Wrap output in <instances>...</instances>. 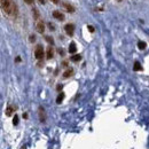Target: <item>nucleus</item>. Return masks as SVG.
Wrapping results in <instances>:
<instances>
[{
	"label": "nucleus",
	"mask_w": 149,
	"mask_h": 149,
	"mask_svg": "<svg viewBox=\"0 0 149 149\" xmlns=\"http://www.w3.org/2000/svg\"><path fill=\"white\" fill-rule=\"evenodd\" d=\"M38 115H39V120L41 123H45L46 122V111L44 109V107H39L38 109Z\"/></svg>",
	"instance_id": "obj_5"
},
{
	"label": "nucleus",
	"mask_w": 149,
	"mask_h": 149,
	"mask_svg": "<svg viewBox=\"0 0 149 149\" xmlns=\"http://www.w3.org/2000/svg\"><path fill=\"white\" fill-rule=\"evenodd\" d=\"M72 75H73V70H72V69H67V70L63 72L62 76H63V78H69V77L72 76Z\"/></svg>",
	"instance_id": "obj_11"
},
{
	"label": "nucleus",
	"mask_w": 149,
	"mask_h": 149,
	"mask_svg": "<svg viewBox=\"0 0 149 149\" xmlns=\"http://www.w3.org/2000/svg\"><path fill=\"white\" fill-rule=\"evenodd\" d=\"M63 99H64V93H60L59 96H58V99H56V103L60 104V103L63 101Z\"/></svg>",
	"instance_id": "obj_16"
},
{
	"label": "nucleus",
	"mask_w": 149,
	"mask_h": 149,
	"mask_svg": "<svg viewBox=\"0 0 149 149\" xmlns=\"http://www.w3.org/2000/svg\"><path fill=\"white\" fill-rule=\"evenodd\" d=\"M53 17L56 19V20H59V21H63L64 20V15L61 12H59V10H54L53 12Z\"/></svg>",
	"instance_id": "obj_8"
},
{
	"label": "nucleus",
	"mask_w": 149,
	"mask_h": 149,
	"mask_svg": "<svg viewBox=\"0 0 149 149\" xmlns=\"http://www.w3.org/2000/svg\"><path fill=\"white\" fill-rule=\"evenodd\" d=\"M48 28L51 30H55V27H54V24H52V23H48Z\"/></svg>",
	"instance_id": "obj_20"
},
{
	"label": "nucleus",
	"mask_w": 149,
	"mask_h": 149,
	"mask_svg": "<svg viewBox=\"0 0 149 149\" xmlns=\"http://www.w3.org/2000/svg\"><path fill=\"white\" fill-rule=\"evenodd\" d=\"M80 59H82V56L79 54H75V55L71 56V61L72 62H78V61H80Z\"/></svg>",
	"instance_id": "obj_15"
},
{
	"label": "nucleus",
	"mask_w": 149,
	"mask_h": 149,
	"mask_svg": "<svg viewBox=\"0 0 149 149\" xmlns=\"http://www.w3.org/2000/svg\"><path fill=\"white\" fill-rule=\"evenodd\" d=\"M21 149H25V147H22V148H21Z\"/></svg>",
	"instance_id": "obj_29"
},
{
	"label": "nucleus",
	"mask_w": 149,
	"mask_h": 149,
	"mask_svg": "<svg viewBox=\"0 0 149 149\" xmlns=\"http://www.w3.org/2000/svg\"><path fill=\"white\" fill-rule=\"evenodd\" d=\"M15 110H16V107H14V106H8V107L6 108L5 114H6V116L10 117V116H12V115L15 113Z\"/></svg>",
	"instance_id": "obj_7"
},
{
	"label": "nucleus",
	"mask_w": 149,
	"mask_h": 149,
	"mask_svg": "<svg viewBox=\"0 0 149 149\" xmlns=\"http://www.w3.org/2000/svg\"><path fill=\"white\" fill-rule=\"evenodd\" d=\"M53 55H54V51H53V48L49 46V47H47V49H46V58L47 60H51L53 58Z\"/></svg>",
	"instance_id": "obj_9"
},
{
	"label": "nucleus",
	"mask_w": 149,
	"mask_h": 149,
	"mask_svg": "<svg viewBox=\"0 0 149 149\" xmlns=\"http://www.w3.org/2000/svg\"><path fill=\"white\" fill-rule=\"evenodd\" d=\"M64 31L68 36H73V32H75V24L72 23H68L64 25Z\"/></svg>",
	"instance_id": "obj_3"
},
{
	"label": "nucleus",
	"mask_w": 149,
	"mask_h": 149,
	"mask_svg": "<svg viewBox=\"0 0 149 149\" xmlns=\"http://www.w3.org/2000/svg\"><path fill=\"white\" fill-rule=\"evenodd\" d=\"M1 9L9 17L14 19L17 15V7L13 0H1Z\"/></svg>",
	"instance_id": "obj_1"
},
{
	"label": "nucleus",
	"mask_w": 149,
	"mask_h": 149,
	"mask_svg": "<svg viewBox=\"0 0 149 149\" xmlns=\"http://www.w3.org/2000/svg\"><path fill=\"white\" fill-rule=\"evenodd\" d=\"M36 30H37L39 33H44V31H45V25H44L43 20H37V21H36Z\"/></svg>",
	"instance_id": "obj_4"
},
{
	"label": "nucleus",
	"mask_w": 149,
	"mask_h": 149,
	"mask_svg": "<svg viewBox=\"0 0 149 149\" xmlns=\"http://www.w3.org/2000/svg\"><path fill=\"white\" fill-rule=\"evenodd\" d=\"M13 124H14V125H17V124H19V116H17V115L14 116V118H13Z\"/></svg>",
	"instance_id": "obj_18"
},
{
	"label": "nucleus",
	"mask_w": 149,
	"mask_h": 149,
	"mask_svg": "<svg viewBox=\"0 0 149 149\" xmlns=\"http://www.w3.org/2000/svg\"><path fill=\"white\" fill-rule=\"evenodd\" d=\"M51 1H52L53 3H55V5H58V3L60 2V0H51Z\"/></svg>",
	"instance_id": "obj_24"
},
{
	"label": "nucleus",
	"mask_w": 149,
	"mask_h": 149,
	"mask_svg": "<svg viewBox=\"0 0 149 149\" xmlns=\"http://www.w3.org/2000/svg\"><path fill=\"white\" fill-rule=\"evenodd\" d=\"M87 29L89 30V32H94V28L92 25H87Z\"/></svg>",
	"instance_id": "obj_22"
},
{
	"label": "nucleus",
	"mask_w": 149,
	"mask_h": 149,
	"mask_svg": "<svg viewBox=\"0 0 149 149\" xmlns=\"http://www.w3.org/2000/svg\"><path fill=\"white\" fill-rule=\"evenodd\" d=\"M61 89H62V85H59V86H58V91H60Z\"/></svg>",
	"instance_id": "obj_28"
},
{
	"label": "nucleus",
	"mask_w": 149,
	"mask_h": 149,
	"mask_svg": "<svg viewBox=\"0 0 149 149\" xmlns=\"http://www.w3.org/2000/svg\"><path fill=\"white\" fill-rule=\"evenodd\" d=\"M24 1H25L28 5H33V3H34V1H33V0H24Z\"/></svg>",
	"instance_id": "obj_21"
},
{
	"label": "nucleus",
	"mask_w": 149,
	"mask_h": 149,
	"mask_svg": "<svg viewBox=\"0 0 149 149\" xmlns=\"http://www.w3.org/2000/svg\"><path fill=\"white\" fill-rule=\"evenodd\" d=\"M62 6L63 8L68 12V13H75V7L72 5H70L69 2H62Z\"/></svg>",
	"instance_id": "obj_6"
},
{
	"label": "nucleus",
	"mask_w": 149,
	"mask_h": 149,
	"mask_svg": "<svg viewBox=\"0 0 149 149\" xmlns=\"http://www.w3.org/2000/svg\"><path fill=\"white\" fill-rule=\"evenodd\" d=\"M29 40H30V43H33V41H36V37L33 36V34H31L29 37Z\"/></svg>",
	"instance_id": "obj_19"
},
{
	"label": "nucleus",
	"mask_w": 149,
	"mask_h": 149,
	"mask_svg": "<svg viewBox=\"0 0 149 149\" xmlns=\"http://www.w3.org/2000/svg\"><path fill=\"white\" fill-rule=\"evenodd\" d=\"M45 39H46V41H47L48 44H52V45L54 44V40H53V38H52V37H49V36H46V37H45Z\"/></svg>",
	"instance_id": "obj_17"
},
{
	"label": "nucleus",
	"mask_w": 149,
	"mask_h": 149,
	"mask_svg": "<svg viewBox=\"0 0 149 149\" xmlns=\"http://www.w3.org/2000/svg\"><path fill=\"white\" fill-rule=\"evenodd\" d=\"M133 70H134V71H141V70H142L141 63L138 62V61H135V62H134V65H133Z\"/></svg>",
	"instance_id": "obj_12"
},
{
	"label": "nucleus",
	"mask_w": 149,
	"mask_h": 149,
	"mask_svg": "<svg viewBox=\"0 0 149 149\" xmlns=\"http://www.w3.org/2000/svg\"><path fill=\"white\" fill-rule=\"evenodd\" d=\"M146 47H147V44H146L145 41H139V43H138V48H139V49L144 51Z\"/></svg>",
	"instance_id": "obj_14"
},
{
	"label": "nucleus",
	"mask_w": 149,
	"mask_h": 149,
	"mask_svg": "<svg viewBox=\"0 0 149 149\" xmlns=\"http://www.w3.org/2000/svg\"><path fill=\"white\" fill-rule=\"evenodd\" d=\"M15 62H17V63H19V62H21V58H20V56H17V58L15 59Z\"/></svg>",
	"instance_id": "obj_25"
},
{
	"label": "nucleus",
	"mask_w": 149,
	"mask_h": 149,
	"mask_svg": "<svg viewBox=\"0 0 149 149\" xmlns=\"http://www.w3.org/2000/svg\"><path fill=\"white\" fill-rule=\"evenodd\" d=\"M32 13H33V17H34V20L37 21V20H40V14H39V10L34 7L33 9H32Z\"/></svg>",
	"instance_id": "obj_13"
},
{
	"label": "nucleus",
	"mask_w": 149,
	"mask_h": 149,
	"mask_svg": "<svg viewBox=\"0 0 149 149\" xmlns=\"http://www.w3.org/2000/svg\"><path fill=\"white\" fill-rule=\"evenodd\" d=\"M23 118H28V114H27V113H25V114H23Z\"/></svg>",
	"instance_id": "obj_26"
},
{
	"label": "nucleus",
	"mask_w": 149,
	"mask_h": 149,
	"mask_svg": "<svg viewBox=\"0 0 149 149\" xmlns=\"http://www.w3.org/2000/svg\"><path fill=\"white\" fill-rule=\"evenodd\" d=\"M59 54L60 55H64V52H63V49H62V48H60L59 49Z\"/></svg>",
	"instance_id": "obj_23"
},
{
	"label": "nucleus",
	"mask_w": 149,
	"mask_h": 149,
	"mask_svg": "<svg viewBox=\"0 0 149 149\" xmlns=\"http://www.w3.org/2000/svg\"><path fill=\"white\" fill-rule=\"evenodd\" d=\"M39 2H40V3H43V5H44V3H45V0H39Z\"/></svg>",
	"instance_id": "obj_27"
},
{
	"label": "nucleus",
	"mask_w": 149,
	"mask_h": 149,
	"mask_svg": "<svg viewBox=\"0 0 149 149\" xmlns=\"http://www.w3.org/2000/svg\"><path fill=\"white\" fill-rule=\"evenodd\" d=\"M34 58L37 60H43V58H44V48H43V45H37L36 46Z\"/></svg>",
	"instance_id": "obj_2"
},
{
	"label": "nucleus",
	"mask_w": 149,
	"mask_h": 149,
	"mask_svg": "<svg viewBox=\"0 0 149 149\" xmlns=\"http://www.w3.org/2000/svg\"><path fill=\"white\" fill-rule=\"evenodd\" d=\"M77 52V47H76V44L75 43H71L69 45V53L70 54H75Z\"/></svg>",
	"instance_id": "obj_10"
}]
</instances>
